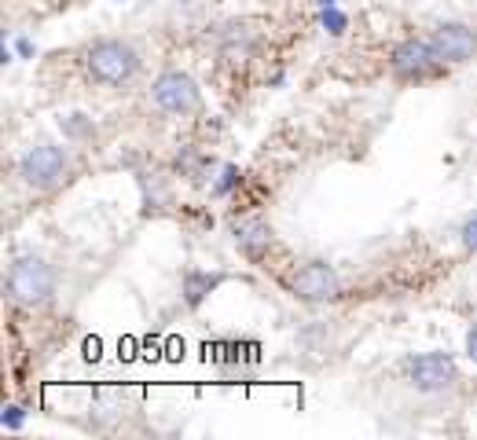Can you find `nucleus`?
Segmentation results:
<instances>
[{"instance_id": "1", "label": "nucleus", "mask_w": 477, "mask_h": 440, "mask_svg": "<svg viewBox=\"0 0 477 440\" xmlns=\"http://www.w3.org/2000/svg\"><path fill=\"white\" fill-rule=\"evenodd\" d=\"M140 70V51L129 41L118 37H103L85 51V74L96 85H107V88H122L136 78Z\"/></svg>"}, {"instance_id": "2", "label": "nucleus", "mask_w": 477, "mask_h": 440, "mask_svg": "<svg viewBox=\"0 0 477 440\" xmlns=\"http://www.w3.org/2000/svg\"><path fill=\"white\" fill-rule=\"evenodd\" d=\"M8 298L23 308H41L44 301H51L56 294V268H51L44 257H33V253H23L12 261L8 268Z\"/></svg>"}, {"instance_id": "3", "label": "nucleus", "mask_w": 477, "mask_h": 440, "mask_svg": "<svg viewBox=\"0 0 477 440\" xmlns=\"http://www.w3.org/2000/svg\"><path fill=\"white\" fill-rule=\"evenodd\" d=\"M404 371H408V385L422 397H441L455 390V381H459V367L452 353H418L404 363Z\"/></svg>"}, {"instance_id": "4", "label": "nucleus", "mask_w": 477, "mask_h": 440, "mask_svg": "<svg viewBox=\"0 0 477 440\" xmlns=\"http://www.w3.org/2000/svg\"><path fill=\"white\" fill-rule=\"evenodd\" d=\"M70 173V154L56 143H37L30 147L23 158H19V177L26 188H37V191H48L63 184Z\"/></svg>"}, {"instance_id": "5", "label": "nucleus", "mask_w": 477, "mask_h": 440, "mask_svg": "<svg viewBox=\"0 0 477 440\" xmlns=\"http://www.w3.org/2000/svg\"><path fill=\"white\" fill-rule=\"evenodd\" d=\"M151 99L162 115H173V118H188L202 106V88L191 74L184 70H166L158 74L154 85H151Z\"/></svg>"}, {"instance_id": "6", "label": "nucleus", "mask_w": 477, "mask_h": 440, "mask_svg": "<svg viewBox=\"0 0 477 440\" xmlns=\"http://www.w3.org/2000/svg\"><path fill=\"white\" fill-rule=\"evenodd\" d=\"M390 67L397 78L404 81H418V78H427L441 67V55L437 48L430 44V37H404L400 44H393L390 51Z\"/></svg>"}, {"instance_id": "7", "label": "nucleus", "mask_w": 477, "mask_h": 440, "mask_svg": "<svg viewBox=\"0 0 477 440\" xmlns=\"http://www.w3.org/2000/svg\"><path fill=\"white\" fill-rule=\"evenodd\" d=\"M290 290H294V298H301L308 305H320V301H335L342 294V280H338L335 264H327V261H305L294 271Z\"/></svg>"}, {"instance_id": "8", "label": "nucleus", "mask_w": 477, "mask_h": 440, "mask_svg": "<svg viewBox=\"0 0 477 440\" xmlns=\"http://www.w3.org/2000/svg\"><path fill=\"white\" fill-rule=\"evenodd\" d=\"M430 44L437 48L441 63H455L459 67V63H470L477 55V30L466 26V23H441V26H434Z\"/></svg>"}, {"instance_id": "9", "label": "nucleus", "mask_w": 477, "mask_h": 440, "mask_svg": "<svg viewBox=\"0 0 477 440\" xmlns=\"http://www.w3.org/2000/svg\"><path fill=\"white\" fill-rule=\"evenodd\" d=\"M235 250H239L246 261H261L264 253L272 250V228L264 225L261 216L243 220V225H235Z\"/></svg>"}, {"instance_id": "10", "label": "nucleus", "mask_w": 477, "mask_h": 440, "mask_svg": "<svg viewBox=\"0 0 477 440\" xmlns=\"http://www.w3.org/2000/svg\"><path fill=\"white\" fill-rule=\"evenodd\" d=\"M225 283V271H202V268H184L180 275V294L188 308H202V301Z\"/></svg>"}, {"instance_id": "11", "label": "nucleus", "mask_w": 477, "mask_h": 440, "mask_svg": "<svg viewBox=\"0 0 477 440\" xmlns=\"http://www.w3.org/2000/svg\"><path fill=\"white\" fill-rule=\"evenodd\" d=\"M243 184V173H239V165H225V170H221V177L214 180V188H209V195H214V198H228L235 188Z\"/></svg>"}, {"instance_id": "12", "label": "nucleus", "mask_w": 477, "mask_h": 440, "mask_svg": "<svg viewBox=\"0 0 477 440\" xmlns=\"http://www.w3.org/2000/svg\"><path fill=\"white\" fill-rule=\"evenodd\" d=\"M320 26H324L331 37H342V33L349 30V15H345L338 5H331V8H320Z\"/></svg>"}, {"instance_id": "13", "label": "nucleus", "mask_w": 477, "mask_h": 440, "mask_svg": "<svg viewBox=\"0 0 477 440\" xmlns=\"http://www.w3.org/2000/svg\"><path fill=\"white\" fill-rule=\"evenodd\" d=\"M60 129H63V136H70V140H81V136H92V133H96V125H92L88 115H67V118L60 122Z\"/></svg>"}, {"instance_id": "14", "label": "nucleus", "mask_w": 477, "mask_h": 440, "mask_svg": "<svg viewBox=\"0 0 477 440\" xmlns=\"http://www.w3.org/2000/svg\"><path fill=\"white\" fill-rule=\"evenodd\" d=\"M0 426H5L8 433H19V429L26 426V411H23L19 404H8L5 411H0Z\"/></svg>"}, {"instance_id": "15", "label": "nucleus", "mask_w": 477, "mask_h": 440, "mask_svg": "<svg viewBox=\"0 0 477 440\" xmlns=\"http://www.w3.org/2000/svg\"><path fill=\"white\" fill-rule=\"evenodd\" d=\"M459 243H463L470 253H477V213H470V216L463 220V228H459Z\"/></svg>"}, {"instance_id": "16", "label": "nucleus", "mask_w": 477, "mask_h": 440, "mask_svg": "<svg viewBox=\"0 0 477 440\" xmlns=\"http://www.w3.org/2000/svg\"><path fill=\"white\" fill-rule=\"evenodd\" d=\"M466 360L477 367V323L466 330Z\"/></svg>"}, {"instance_id": "17", "label": "nucleus", "mask_w": 477, "mask_h": 440, "mask_svg": "<svg viewBox=\"0 0 477 440\" xmlns=\"http://www.w3.org/2000/svg\"><path fill=\"white\" fill-rule=\"evenodd\" d=\"M15 55H19V60H33V41L30 37H15Z\"/></svg>"}, {"instance_id": "18", "label": "nucleus", "mask_w": 477, "mask_h": 440, "mask_svg": "<svg viewBox=\"0 0 477 440\" xmlns=\"http://www.w3.org/2000/svg\"><path fill=\"white\" fill-rule=\"evenodd\" d=\"M331 5H338V0H320V8H331Z\"/></svg>"}, {"instance_id": "19", "label": "nucleus", "mask_w": 477, "mask_h": 440, "mask_svg": "<svg viewBox=\"0 0 477 440\" xmlns=\"http://www.w3.org/2000/svg\"><path fill=\"white\" fill-rule=\"evenodd\" d=\"M115 5H122V0H115Z\"/></svg>"}]
</instances>
